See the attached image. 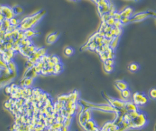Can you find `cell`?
Instances as JSON below:
<instances>
[{"mask_svg": "<svg viewBox=\"0 0 156 131\" xmlns=\"http://www.w3.org/2000/svg\"><path fill=\"white\" fill-rule=\"evenodd\" d=\"M82 102L85 103V107H87V108L98 109V110H103L105 112H118L117 108L112 107L111 105H96V104L85 102H83V101H82Z\"/></svg>", "mask_w": 156, "mask_h": 131, "instance_id": "1", "label": "cell"}, {"mask_svg": "<svg viewBox=\"0 0 156 131\" xmlns=\"http://www.w3.org/2000/svg\"><path fill=\"white\" fill-rule=\"evenodd\" d=\"M132 100L133 102L137 105H145L148 102V99L147 97L141 92H135L132 95Z\"/></svg>", "mask_w": 156, "mask_h": 131, "instance_id": "2", "label": "cell"}, {"mask_svg": "<svg viewBox=\"0 0 156 131\" xmlns=\"http://www.w3.org/2000/svg\"><path fill=\"white\" fill-rule=\"evenodd\" d=\"M107 101L110 102V105H111L112 107H114L117 109H122L125 107V105H126L125 101L114 99V98L108 97V96H107Z\"/></svg>", "mask_w": 156, "mask_h": 131, "instance_id": "3", "label": "cell"}, {"mask_svg": "<svg viewBox=\"0 0 156 131\" xmlns=\"http://www.w3.org/2000/svg\"><path fill=\"white\" fill-rule=\"evenodd\" d=\"M132 122L135 127H141L147 122V119L146 117L144 115V114L140 113L138 117L136 119L133 120Z\"/></svg>", "mask_w": 156, "mask_h": 131, "instance_id": "4", "label": "cell"}, {"mask_svg": "<svg viewBox=\"0 0 156 131\" xmlns=\"http://www.w3.org/2000/svg\"><path fill=\"white\" fill-rule=\"evenodd\" d=\"M1 12H2V15H5V20H10L12 18L14 17L15 13L12 9L6 7V6H2V9H1Z\"/></svg>", "mask_w": 156, "mask_h": 131, "instance_id": "5", "label": "cell"}, {"mask_svg": "<svg viewBox=\"0 0 156 131\" xmlns=\"http://www.w3.org/2000/svg\"><path fill=\"white\" fill-rule=\"evenodd\" d=\"M149 15H150V14H149V13H146V12L137 14V15H135L132 18L130 19V22H137V21L143 20L144 19L147 18Z\"/></svg>", "mask_w": 156, "mask_h": 131, "instance_id": "6", "label": "cell"}, {"mask_svg": "<svg viewBox=\"0 0 156 131\" xmlns=\"http://www.w3.org/2000/svg\"><path fill=\"white\" fill-rule=\"evenodd\" d=\"M115 87L120 90V91H123L126 89H128V85L127 82H125L123 80H117L115 82Z\"/></svg>", "mask_w": 156, "mask_h": 131, "instance_id": "7", "label": "cell"}, {"mask_svg": "<svg viewBox=\"0 0 156 131\" xmlns=\"http://www.w3.org/2000/svg\"><path fill=\"white\" fill-rule=\"evenodd\" d=\"M125 109L127 112H132V111L137 110V105L134 102H126Z\"/></svg>", "mask_w": 156, "mask_h": 131, "instance_id": "8", "label": "cell"}, {"mask_svg": "<svg viewBox=\"0 0 156 131\" xmlns=\"http://www.w3.org/2000/svg\"><path fill=\"white\" fill-rule=\"evenodd\" d=\"M58 37H59V33H52V34H50L47 37V42L48 44H50H50H53V43H55L57 41Z\"/></svg>", "mask_w": 156, "mask_h": 131, "instance_id": "9", "label": "cell"}, {"mask_svg": "<svg viewBox=\"0 0 156 131\" xmlns=\"http://www.w3.org/2000/svg\"><path fill=\"white\" fill-rule=\"evenodd\" d=\"M132 12V8L128 7V8H126L123 12H122L120 13V15H121L122 17H128V18H129L130 16L131 15Z\"/></svg>", "mask_w": 156, "mask_h": 131, "instance_id": "10", "label": "cell"}, {"mask_svg": "<svg viewBox=\"0 0 156 131\" xmlns=\"http://www.w3.org/2000/svg\"><path fill=\"white\" fill-rule=\"evenodd\" d=\"M118 41H119V36H116V37H114L111 42H110V46L112 49H115L116 47L118 45Z\"/></svg>", "mask_w": 156, "mask_h": 131, "instance_id": "11", "label": "cell"}, {"mask_svg": "<svg viewBox=\"0 0 156 131\" xmlns=\"http://www.w3.org/2000/svg\"><path fill=\"white\" fill-rule=\"evenodd\" d=\"M121 95L123 99L128 100L131 97V92L129 89H126L123 91H121Z\"/></svg>", "mask_w": 156, "mask_h": 131, "instance_id": "12", "label": "cell"}, {"mask_svg": "<svg viewBox=\"0 0 156 131\" xmlns=\"http://www.w3.org/2000/svg\"><path fill=\"white\" fill-rule=\"evenodd\" d=\"M138 69H139V65H138V64L135 63V62L130 64L129 66H128V70H129L130 71H131V72H133L137 71Z\"/></svg>", "mask_w": 156, "mask_h": 131, "instance_id": "13", "label": "cell"}, {"mask_svg": "<svg viewBox=\"0 0 156 131\" xmlns=\"http://www.w3.org/2000/svg\"><path fill=\"white\" fill-rule=\"evenodd\" d=\"M128 115H130V117H131V119L133 120L136 119V118L138 117V115H140V112H139L137 110H136V111H132V112H128Z\"/></svg>", "mask_w": 156, "mask_h": 131, "instance_id": "14", "label": "cell"}, {"mask_svg": "<svg viewBox=\"0 0 156 131\" xmlns=\"http://www.w3.org/2000/svg\"><path fill=\"white\" fill-rule=\"evenodd\" d=\"M64 52H65V55L66 56H69V57H70V56L72 55V54L74 53V50H73V49H72V47H66V48L65 49Z\"/></svg>", "mask_w": 156, "mask_h": 131, "instance_id": "15", "label": "cell"}, {"mask_svg": "<svg viewBox=\"0 0 156 131\" xmlns=\"http://www.w3.org/2000/svg\"><path fill=\"white\" fill-rule=\"evenodd\" d=\"M8 67L11 70V71H12V73H15L16 70H17V67H16L15 63L13 61H11L10 62L8 63Z\"/></svg>", "mask_w": 156, "mask_h": 131, "instance_id": "16", "label": "cell"}, {"mask_svg": "<svg viewBox=\"0 0 156 131\" xmlns=\"http://www.w3.org/2000/svg\"><path fill=\"white\" fill-rule=\"evenodd\" d=\"M33 83V78L32 77H28V78H26L25 80L24 81V85L25 86L29 87H30Z\"/></svg>", "mask_w": 156, "mask_h": 131, "instance_id": "17", "label": "cell"}, {"mask_svg": "<svg viewBox=\"0 0 156 131\" xmlns=\"http://www.w3.org/2000/svg\"><path fill=\"white\" fill-rule=\"evenodd\" d=\"M149 96L152 100H156V88H152L149 91Z\"/></svg>", "mask_w": 156, "mask_h": 131, "instance_id": "18", "label": "cell"}, {"mask_svg": "<svg viewBox=\"0 0 156 131\" xmlns=\"http://www.w3.org/2000/svg\"><path fill=\"white\" fill-rule=\"evenodd\" d=\"M54 68H55L54 75H57V74H59V73L62 71V65L60 63V64L55 65V66Z\"/></svg>", "mask_w": 156, "mask_h": 131, "instance_id": "19", "label": "cell"}, {"mask_svg": "<svg viewBox=\"0 0 156 131\" xmlns=\"http://www.w3.org/2000/svg\"><path fill=\"white\" fill-rule=\"evenodd\" d=\"M113 69H114V67H113L112 65H106V64L104 63V70H105V72H112Z\"/></svg>", "mask_w": 156, "mask_h": 131, "instance_id": "20", "label": "cell"}, {"mask_svg": "<svg viewBox=\"0 0 156 131\" xmlns=\"http://www.w3.org/2000/svg\"><path fill=\"white\" fill-rule=\"evenodd\" d=\"M13 11H14V13L15 15H19V14H21L22 12H23V10L21 7L20 6H16L14 9H13Z\"/></svg>", "mask_w": 156, "mask_h": 131, "instance_id": "21", "label": "cell"}, {"mask_svg": "<svg viewBox=\"0 0 156 131\" xmlns=\"http://www.w3.org/2000/svg\"><path fill=\"white\" fill-rule=\"evenodd\" d=\"M35 32L34 31H32V30H26L25 32V37H32L34 35H35Z\"/></svg>", "mask_w": 156, "mask_h": 131, "instance_id": "22", "label": "cell"}, {"mask_svg": "<svg viewBox=\"0 0 156 131\" xmlns=\"http://www.w3.org/2000/svg\"><path fill=\"white\" fill-rule=\"evenodd\" d=\"M52 61L54 62L55 63V65H57V64H60V59L59 58V57H57V56H56V55L52 56Z\"/></svg>", "mask_w": 156, "mask_h": 131, "instance_id": "23", "label": "cell"}, {"mask_svg": "<svg viewBox=\"0 0 156 131\" xmlns=\"http://www.w3.org/2000/svg\"><path fill=\"white\" fill-rule=\"evenodd\" d=\"M38 52H40V55H42V56H44V55H46V52H47V50H46L45 48H41V49L38 50Z\"/></svg>", "mask_w": 156, "mask_h": 131, "instance_id": "24", "label": "cell"}, {"mask_svg": "<svg viewBox=\"0 0 156 131\" xmlns=\"http://www.w3.org/2000/svg\"><path fill=\"white\" fill-rule=\"evenodd\" d=\"M70 123H71V120H70V119H66V118H65V121L63 122L64 126L67 127H68V126L70 125Z\"/></svg>", "mask_w": 156, "mask_h": 131, "instance_id": "25", "label": "cell"}, {"mask_svg": "<svg viewBox=\"0 0 156 131\" xmlns=\"http://www.w3.org/2000/svg\"><path fill=\"white\" fill-rule=\"evenodd\" d=\"M104 63L106 64V65H112V66H113V65H114L115 62H114V60H113L108 59V60H107Z\"/></svg>", "mask_w": 156, "mask_h": 131, "instance_id": "26", "label": "cell"}, {"mask_svg": "<svg viewBox=\"0 0 156 131\" xmlns=\"http://www.w3.org/2000/svg\"><path fill=\"white\" fill-rule=\"evenodd\" d=\"M10 21V24H11V25H12V26H15V25H17V20L15 19L14 17L12 18Z\"/></svg>", "mask_w": 156, "mask_h": 131, "instance_id": "27", "label": "cell"}, {"mask_svg": "<svg viewBox=\"0 0 156 131\" xmlns=\"http://www.w3.org/2000/svg\"><path fill=\"white\" fill-rule=\"evenodd\" d=\"M47 72L48 74H54L55 72V68L54 67H47Z\"/></svg>", "mask_w": 156, "mask_h": 131, "instance_id": "28", "label": "cell"}, {"mask_svg": "<svg viewBox=\"0 0 156 131\" xmlns=\"http://www.w3.org/2000/svg\"><path fill=\"white\" fill-rule=\"evenodd\" d=\"M42 75H49L48 74V72H47V68H43L40 72Z\"/></svg>", "mask_w": 156, "mask_h": 131, "instance_id": "29", "label": "cell"}, {"mask_svg": "<svg viewBox=\"0 0 156 131\" xmlns=\"http://www.w3.org/2000/svg\"><path fill=\"white\" fill-rule=\"evenodd\" d=\"M47 65H48V67H55V63L52 61L47 62Z\"/></svg>", "mask_w": 156, "mask_h": 131, "instance_id": "30", "label": "cell"}, {"mask_svg": "<svg viewBox=\"0 0 156 131\" xmlns=\"http://www.w3.org/2000/svg\"><path fill=\"white\" fill-rule=\"evenodd\" d=\"M11 106H12V103H11L10 101H7V102H6L5 103V107L6 108H7V109L10 108Z\"/></svg>", "mask_w": 156, "mask_h": 131, "instance_id": "31", "label": "cell"}]
</instances>
